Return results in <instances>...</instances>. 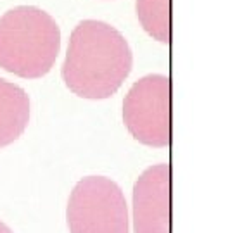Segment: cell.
Returning a JSON list of instances; mask_svg holds the SVG:
<instances>
[{"mask_svg": "<svg viewBox=\"0 0 249 233\" xmlns=\"http://www.w3.org/2000/svg\"><path fill=\"white\" fill-rule=\"evenodd\" d=\"M0 233H12V232H11V228H9V226H5L4 223L0 221Z\"/></svg>", "mask_w": 249, "mask_h": 233, "instance_id": "cell-8", "label": "cell"}, {"mask_svg": "<svg viewBox=\"0 0 249 233\" xmlns=\"http://www.w3.org/2000/svg\"><path fill=\"white\" fill-rule=\"evenodd\" d=\"M123 119L128 132L149 147L170 145V80L147 74L133 83L123 102Z\"/></svg>", "mask_w": 249, "mask_h": 233, "instance_id": "cell-4", "label": "cell"}, {"mask_svg": "<svg viewBox=\"0 0 249 233\" xmlns=\"http://www.w3.org/2000/svg\"><path fill=\"white\" fill-rule=\"evenodd\" d=\"M135 233H170V166L156 164L133 186Z\"/></svg>", "mask_w": 249, "mask_h": 233, "instance_id": "cell-5", "label": "cell"}, {"mask_svg": "<svg viewBox=\"0 0 249 233\" xmlns=\"http://www.w3.org/2000/svg\"><path fill=\"white\" fill-rule=\"evenodd\" d=\"M61 49V30L51 14L19 5L0 17V67L35 80L54 66Z\"/></svg>", "mask_w": 249, "mask_h": 233, "instance_id": "cell-2", "label": "cell"}, {"mask_svg": "<svg viewBox=\"0 0 249 233\" xmlns=\"http://www.w3.org/2000/svg\"><path fill=\"white\" fill-rule=\"evenodd\" d=\"M30 99L21 86L0 78V149L11 145L26 130Z\"/></svg>", "mask_w": 249, "mask_h": 233, "instance_id": "cell-6", "label": "cell"}, {"mask_svg": "<svg viewBox=\"0 0 249 233\" xmlns=\"http://www.w3.org/2000/svg\"><path fill=\"white\" fill-rule=\"evenodd\" d=\"M71 233H128V209L121 188L104 176L76 183L68 202Z\"/></svg>", "mask_w": 249, "mask_h": 233, "instance_id": "cell-3", "label": "cell"}, {"mask_svg": "<svg viewBox=\"0 0 249 233\" xmlns=\"http://www.w3.org/2000/svg\"><path fill=\"white\" fill-rule=\"evenodd\" d=\"M133 55L120 31L104 21H82L71 33L62 80L78 97L107 99L132 71Z\"/></svg>", "mask_w": 249, "mask_h": 233, "instance_id": "cell-1", "label": "cell"}, {"mask_svg": "<svg viewBox=\"0 0 249 233\" xmlns=\"http://www.w3.org/2000/svg\"><path fill=\"white\" fill-rule=\"evenodd\" d=\"M170 0H137V17L154 40L170 43Z\"/></svg>", "mask_w": 249, "mask_h": 233, "instance_id": "cell-7", "label": "cell"}]
</instances>
